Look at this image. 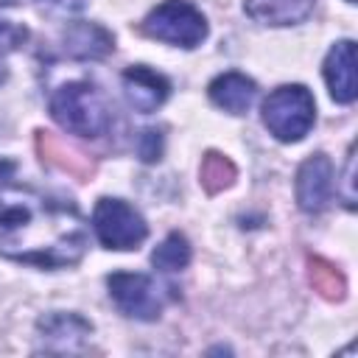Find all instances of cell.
<instances>
[{
    "label": "cell",
    "instance_id": "6da1fadb",
    "mask_svg": "<svg viewBox=\"0 0 358 358\" xmlns=\"http://www.w3.org/2000/svg\"><path fill=\"white\" fill-rule=\"evenodd\" d=\"M90 235L81 213L56 196L34 187L0 190V255L39 268L76 266Z\"/></svg>",
    "mask_w": 358,
    "mask_h": 358
},
{
    "label": "cell",
    "instance_id": "7a4b0ae2",
    "mask_svg": "<svg viewBox=\"0 0 358 358\" xmlns=\"http://www.w3.org/2000/svg\"><path fill=\"white\" fill-rule=\"evenodd\" d=\"M50 115L64 131L78 137H101L112 126V106L92 81L62 84L50 95Z\"/></svg>",
    "mask_w": 358,
    "mask_h": 358
},
{
    "label": "cell",
    "instance_id": "3957f363",
    "mask_svg": "<svg viewBox=\"0 0 358 358\" xmlns=\"http://www.w3.org/2000/svg\"><path fill=\"white\" fill-rule=\"evenodd\" d=\"M316 120V103L308 87L282 84L263 101V123L280 143L302 140Z\"/></svg>",
    "mask_w": 358,
    "mask_h": 358
},
{
    "label": "cell",
    "instance_id": "277c9868",
    "mask_svg": "<svg viewBox=\"0 0 358 358\" xmlns=\"http://www.w3.org/2000/svg\"><path fill=\"white\" fill-rule=\"evenodd\" d=\"M106 285L117 310L140 322L159 319L162 308L176 296L173 285H162L151 274H140V271H115L106 277Z\"/></svg>",
    "mask_w": 358,
    "mask_h": 358
},
{
    "label": "cell",
    "instance_id": "5b68a950",
    "mask_svg": "<svg viewBox=\"0 0 358 358\" xmlns=\"http://www.w3.org/2000/svg\"><path fill=\"white\" fill-rule=\"evenodd\" d=\"M143 31L151 39L176 48H196L207 36V20L187 0H165L148 11V17L143 20Z\"/></svg>",
    "mask_w": 358,
    "mask_h": 358
},
{
    "label": "cell",
    "instance_id": "8992f818",
    "mask_svg": "<svg viewBox=\"0 0 358 358\" xmlns=\"http://www.w3.org/2000/svg\"><path fill=\"white\" fill-rule=\"evenodd\" d=\"M92 229L98 235V241L106 249H137L145 235H148V224L145 218L123 199H101L92 210Z\"/></svg>",
    "mask_w": 358,
    "mask_h": 358
},
{
    "label": "cell",
    "instance_id": "52a82bcc",
    "mask_svg": "<svg viewBox=\"0 0 358 358\" xmlns=\"http://www.w3.org/2000/svg\"><path fill=\"white\" fill-rule=\"evenodd\" d=\"M333 162L327 154H310L299 171H296V204L302 213H322L336 190V179H333Z\"/></svg>",
    "mask_w": 358,
    "mask_h": 358
},
{
    "label": "cell",
    "instance_id": "ba28073f",
    "mask_svg": "<svg viewBox=\"0 0 358 358\" xmlns=\"http://www.w3.org/2000/svg\"><path fill=\"white\" fill-rule=\"evenodd\" d=\"M36 333H39L42 350H48V352H76L92 336V324L78 313L53 310V313H45L36 322Z\"/></svg>",
    "mask_w": 358,
    "mask_h": 358
},
{
    "label": "cell",
    "instance_id": "9c48e42d",
    "mask_svg": "<svg viewBox=\"0 0 358 358\" xmlns=\"http://www.w3.org/2000/svg\"><path fill=\"white\" fill-rule=\"evenodd\" d=\"M120 84H123V95H126L129 106L134 112H143V115L157 112L168 101V95H171L168 78L162 73L145 67V64L126 67L123 76H120Z\"/></svg>",
    "mask_w": 358,
    "mask_h": 358
},
{
    "label": "cell",
    "instance_id": "30bf717a",
    "mask_svg": "<svg viewBox=\"0 0 358 358\" xmlns=\"http://www.w3.org/2000/svg\"><path fill=\"white\" fill-rule=\"evenodd\" d=\"M322 73H324L330 98L336 103H352L358 95V90H355V42L352 39L336 42L324 59Z\"/></svg>",
    "mask_w": 358,
    "mask_h": 358
},
{
    "label": "cell",
    "instance_id": "8fae6325",
    "mask_svg": "<svg viewBox=\"0 0 358 358\" xmlns=\"http://www.w3.org/2000/svg\"><path fill=\"white\" fill-rule=\"evenodd\" d=\"M115 48V36L98 25V22H70L62 31V50L73 59H103L106 53H112Z\"/></svg>",
    "mask_w": 358,
    "mask_h": 358
},
{
    "label": "cell",
    "instance_id": "7c38bea8",
    "mask_svg": "<svg viewBox=\"0 0 358 358\" xmlns=\"http://www.w3.org/2000/svg\"><path fill=\"white\" fill-rule=\"evenodd\" d=\"M207 92H210V101L218 109H224L229 115H243V112H249V106L257 98V84L249 76H243L238 70H229V73L215 76L210 81Z\"/></svg>",
    "mask_w": 358,
    "mask_h": 358
},
{
    "label": "cell",
    "instance_id": "4fadbf2b",
    "mask_svg": "<svg viewBox=\"0 0 358 358\" xmlns=\"http://www.w3.org/2000/svg\"><path fill=\"white\" fill-rule=\"evenodd\" d=\"M316 0H246V14L263 25H296L313 11Z\"/></svg>",
    "mask_w": 358,
    "mask_h": 358
},
{
    "label": "cell",
    "instance_id": "5bb4252c",
    "mask_svg": "<svg viewBox=\"0 0 358 358\" xmlns=\"http://www.w3.org/2000/svg\"><path fill=\"white\" fill-rule=\"evenodd\" d=\"M190 243L182 232H171L154 252H151V263L157 271L162 274H173V271H182L187 263H190Z\"/></svg>",
    "mask_w": 358,
    "mask_h": 358
},
{
    "label": "cell",
    "instance_id": "9a60e30c",
    "mask_svg": "<svg viewBox=\"0 0 358 358\" xmlns=\"http://www.w3.org/2000/svg\"><path fill=\"white\" fill-rule=\"evenodd\" d=\"M235 176H238V171H235V165H232L229 157H224V154H218V151H207V154L201 157L199 179H201V187H204L207 193H218V190L229 187V185L235 182Z\"/></svg>",
    "mask_w": 358,
    "mask_h": 358
},
{
    "label": "cell",
    "instance_id": "2e32d148",
    "mask_svg": "<svg viewBox=\"0 0 358 358\" xmlns=\"http://www.w3.org/2000/svg\"><path fill=\"white\" fill-rule=\"evenodd\" d=\"M308 266H310V268H308V277H310L313 291H319L324 299H344L347 280H344V274H341L333 263H327V260H322V257H310Z\"/></svg>",
    "mask_w": 358,
    "mask_h": 358
},
{
    "label": "cell",
    "instance_id": "e0dca14e",
    "mask_svg": "<svg viewBox=\"0 0 358 358\" xmlns=\"http://www.w3.org/2000/svg\"><path fill=\"white\" fill-rule=\"evenodd\" d=\"M8 11H11V3H3L0 0V48L14 50V48H20L28 39V28L22 22L11 20Z\"/></svg>",
    "mask_w": 358,
    "mask_h": 358
},
{
    "label": "cell",
    "instance_id": "ac0fdd59",
    "mask_svg": "<svg viewBox=\"0 0 358 358\" xmlns=\"http://www.w3.org/2000/svg\"><path fill=\"white\" fill-rule=\"evenodd\" d=\"M162 131L159 129H143L137 140V154L143 162H157L162 157Z\"/></svg>",
    "mask_w": 358,
    "mask_h": 358
},
{
    "label": "cell",
    "instance_id": "d6986e66",
    "mask_svg": "<svg viewBox=\"0 0 358 358\" xmlns=\"http://www.w3.org/2000/svg\"><path fill=\"white\" fill-rule=\"evenodd\" d=\"M344 207L355 210V145L347 151V165H344Z\"/></svg>",
    "mask_w": 358,
    "mask_h": 358
},
{
    "label": "cell",
    "instance_id": "ffe728a7",
    "mask_svg": "<svg viewBox=\"0 0 358 358\" xmlns=\"http://www.w3.org/2000/svg\"><path fill=\"white\" fill-rule=\"evenodd\" d=\"M50 3L59 6V8H64V11H78V8H84L87 0H50Z\"/></svg>",
    "mask_w": 358,
    "mask_h": 358
},
{
    "label": "cell",
    "instance_id": "44dd1931",
    "mask_svg": "<svg viewBox=\"0 0 358 358\" xmlns=\"http://www.w3.org/2000/svg\"><path fill=\"white\" fill-rule=\"evenodd\" d=\"M6 76H8V70H6V64H3V62H0V84H3V81H6Z\"/></svg>",
    "mask_w": 358,
    "mask_h": 358
},
{
    "label": "cell",
    "instance_id": "7402d4cb",
    "mask_svg": "<svg viewBox=\"0 0 358 358\" xmlns=\"http://www.w3.org/2000/svg\"><path fill=\"white\" fill-rule=\"evenodd\" d=\"M347 3H355V0H347Z\"/></svg>",
    "mask_w": 358,
    "mask_h": 358
}]
</instances>
